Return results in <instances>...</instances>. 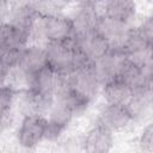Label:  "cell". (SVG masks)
Instances as JSON below:
<instances>
[{"mask_svg":"<svg viewBox=\"0 0 153 153\" xmlns=\"http://www.w3.org/2000/svg\"><path fill=\"white\" fill-rule=\"evenodd\" d=\"M31 35L27 30L10 23H1L0 49L1 51L20 53L29 45Z\"/></svg>","mask_w":153,"mask_h":153,"instance_id":"7c38bea8","label":"cell"},{"mask_svg":"<svg viewBox=\"0 0 153 153\" xmlns=\"http://www.w3.org/2000/svg\"><path fill=\"white\" fill-rule=\"evenodd\" d=\"M31 37H38L49 42H61L72 39L74 37L72 18L62 13L55 14H38L31 30Z\"/></svg>","mask_w":153,"mask_h":153,"instance_id":"6da1fadb","label":"cell"},{"mask_svg":"<svg viewBox=\"0 0 153 153\" xmlns=\"http://www.w3.org/2000/svg\"><path fill=\"white\" fill-rule=\"evenodd\" d=\"M129 30V24L104 14L99 16L96 27V31L108 41L111 48H122Z\"/></svg>","mask_w":153,"mask_h":153,"instance_id":"30bf717a","label":"cell"},{"mask_svg":"<svg viewBox=\"0 0 153 153\" xmlns=\"http://www.w3.org/2000/svg\"><path fill=\"white\" fill-rule=\"evenodd\" d=\"M91 100L92 99L86 94L71 87H65L56 97V102L68 110L73 116L84 112L88 108Z\"/></svg>","mask_w":153,"mask_h":153,"instance_id":"9a60e30c","label":"cell"},{"mask_svg":"<svg viewBox=\"0 0 153 153\" xmlns=\"http://www.w3.org/2000/svg\"><path fill=\"white\" fill-rule=\"evenodd\" d=\"M112 145L114 133L99 123L87 131L82 141L85 153H109Z\"/></svg>","mask_w":153,"mask_h":153,"instance_id":"4fadbf2b","label":"cell"},{"mask_svg":"<svg viewBox=\"0 0 153 153\" xmlns=\"http://www.w3.org/2000/svg\"><path fill=\"white\" fill-rule=\"evenodd\" d=\"M66 86V76L65 74L55 71L50 66H45L35 75H32L26 87L32 88L33 91L51 98H56L57 94Z\"/></svg>","mask_w":153,"mask_h":153,"instance_id":"277c9868","label":"cell"},{"mask_svg":"<svg viewBox=\"0 0 153 153\" xmlns=\"http://www.w3.org/2000/svg\"><path fill=\"white\" fill-rule=\"evenodd\" d=\"M48 120L43 115H27L22 118L18 128V143L24 148H33L45 140Z\"/></svg>","mask_w":153,"mask_h":153,"instance_id":"5b68a950","label":"cell"},{"mask_svg":"<svg viewBox=\"0 0 153 153\" xmlns=\"http://www.w3.org/2000/svg\"><path fill=\"white\" fill-rule=\"evenodd\" d=\"M134 120L133 114L126 104H106L99 114L98 123L114 133L124 129Z\"/></svg>","mask_w":153,"mask_h":153,"instance_id":"8fae6325","label":"cell"},{"mask_svg":"<svg viewBox=\"0 0 153 153\" xmlns=\"http://www.w3.org/2000/svg\"><path fill=\"white\" fill-rule=\"evenodd\" d=\"M99 11L97 2L93 1H84L79 5L78 11L72 17L74 37H81L87 33L96 31L97 23L99 19Z\"/></svg>","mask_w":153,"mask_h":153,"instance_id":"9c48e42d","label":"cell"},{"mask_svg":"<svg viewBox=\"0 0 153 153\" xmlns=\"http://www.w3.org/2000/svg\"><path fill=\"white\" fill-rule=\"evenodd\" d=\"M73 39L81 57L91 63H96L97 61H99L111 49L108 41L97 31Z\"/></svg>","mask_w":153,"mask_h":153,"instance_id":"ba28073f","label":"cell"},{"mask_svg":"<svg viewBox=\"0 0 153 153\" xmlns=\"http://www.w3.org/2000/svg\"><path fill=\"white\" fill-rule=\"evenodd\" d=\"M102 93L106 104H127L133 88L121 79H114L102 86Z\"/></svg>","mask_w":153,"mask_h":153,"instance_id":"2e32d148","label":"cell"},{"mask_svg":"<svg viewBox=\"0 0 153 153\" xmlns=\"http://www.w3.org/2000/svg\"><path fill=\"white\" fill-rule=\"evenodd\" d=\"M48 66L55 71L68 74L80 65L87 62L79 54L74 39L61 42H49L44 44Z\"/></svg>","mask_w":153,"mask_h":153,"instance_id":"7a4b0ae2","label":"cell"},{"mask_svg":"<svg viewBox=\"0 0 153 153\" xmlns=\"http://www.w3.org/2000/svg\"><path fill=\"white\" fill-rule=\"evenodd\" d=\"M145 39L149 43L151 48L153 49V16L147 17L139 26H136Z\"/></svg>","mask_w":153,"mask_h":153,"instance_id":"d6986e66","label":"cell"},{"mask_svg":"<svg viewBox=\"0 0 153 153\" xmlns=\"http://www.w3.org/2000/svg\"><path fill=\"white\" fill-rule=\"evenodd\" d=\"M151 109L153 110V87L151 90Z\"/></svg>","mask_w":153,"mask_h":153,"instance_id":"ffe728a7","label":"cell"},{"mask_svg":"<svg viewBox=\"0 0 153 153\" xmlns=\"http://www.w3.org/2000/svg\"><path fill=\"white\" fill-rule=\"evenodd\" d=\"M140 145L146 153H153V123L148 124L141 133Z\"/></svg>","mask_w":153,"mask_h":153,"instance_id":"ac0fdd59","label":"cell"},{"mask_svg":"<svg viewBox=\"0 0 153 153\" xmlns=\"http://www.w3.org/2000/svg\"><path fill=\"white\" fill-rule=\"evenodd\" d=\"M100 14L111 17L120 22L129 24L130 19L135 16L136 5L128 0H110L105 2H97Z\"/></svg>","mask_w":153,"mask_h":153,"instance_id":"5bb4252c","label":"cell"},{"mask_svg":"<svg viewBox=\"0 0 153 153\" xmlns=\"http://www.w3.org/2000/svg\"><path fill=\"white\" fill-rule=\"evenodd\" d=\"M66 76V86L65 87H71L74 88L91 99H93L99 90H102V82L100 79L97 74L94 63L91 62H85L73 69L71 73L65 74Z\"/></svg>","mask_w":153,"mask_h":153,"instance_id":"3957f363","label":"cell"},{"mask_svg":"<svg viewBox=\"0 0 153 153\" xmlns=\"http://www.w3.org/2000/svg\"><path fill=\"white\" fill-rule=\"evenodd\" d=\"M47 65L48 61L44 45L42 47L38 44H29L19 53L16 68L23 75L27 85L29 79Z\"/></svg>","mask_w":153,"mask_h":153,"instance_id":"8992f818","label":"cell"},{"mask_svg":"<svg viewBox=\"0 0 153 153\" xmlns=\"http://www.w3.org/2000/svg\"><path fill=\"white\" fill-rule=\"evenodd\" d=\"M151 90L149 87H139L133 90V93L126 104L134 118L146 115L151 109Z\"/></svg>","mask_w":153,"mask_h":153,"instance_id":"e0dca14e","label":"cell"},{"mask_svg":"<svg viewBox=\"0 0 153 153\" xmlns=\"http://www.w3.org/2000/svg\"><path fill=\"white\" fill-rule=\"evenodd\" d=\"M128 61L129 59L122 48H111L108 54H105L99 61L94 63L102 85L120 78Z\"/></svg>","mask_w":153,"mask_h":153,"instance_id":"52a82bcc","label":"cell"}]
</instances>
